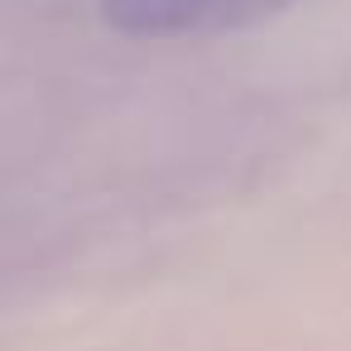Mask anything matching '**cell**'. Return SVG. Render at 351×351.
<instances>
[{"label": "cell", "instance_id": "1", "mask_svg": "<svg viewBox=\"0 0 351 351\" xmlns=\"http://www.w3.org/2000/svg\"><path fill=\"white\" fill-rule=\"evenodd\" d=\"M293 0H101L106 25L130 39H183L217 34L265 15L289 10Z\"/></svg>", "mask_w": 351, "mask_h": 351}]
</instances>
